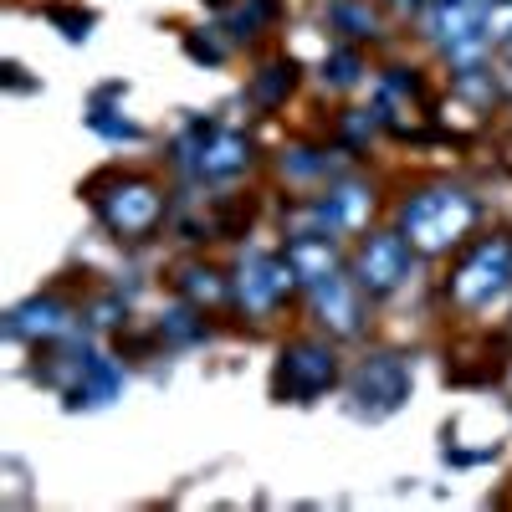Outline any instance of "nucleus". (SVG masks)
<instances>
[{
    "label": "nucleus",
    "mask_w": 512,
    "mask_h": 512,
    "mask_svg": "<svg viewBox=\"0 0 512 512\" xmlns=\"http://www.w3.org/2000/svg\"><path fill=\"white\" fill-rule=\"evenodd\" d=\"M466 226H472V200L456 190H425L400 210V231L415 251H446Z\"/></svg>",
    "instance_id": "obj_1"
},
{
    "label": "nucleus",
    "mask_w": 512,
    "mask_h": 512,
    "mask_svg": "<svg viewBox=\"0 0 512 512\" xmlns=\"http://www.w3.org/2000/svg\"><path fill=\"white\" fill-rule=\"evenodd\" d=\"M512 287V246L507 241H487L472 251V262H466L451 282L456 303L461 308H492L497 297Z\"/></svg>",
    "instance_id": "obj_2"
},
{
    "label": "nucleus",
    "mask_w": 512,
    "mask_h": 512,
    "mask_svg": "<svg viewBox=\"0 0 512 512\" xmlns=\"http://www.w3.org/2000/svg\"><path fill=\"white\" fill-rule=\"evenodd\" d=\"M405 400H410V369L400 359H369L354 374V410L359 415L384 420V415H395Z\"/></svg>",
    "instance_id": "obj_3"
},
{
    "label": "nucleus",
    "mask_w": 512,
    "mask_h": 512,
    "mask_svg": "<svg viewBox=\"0 0 512 512\" xmlns=\"http://www.w3.org/2000/svg\"><path fill=\"white\" fill-rule=\"evenodd\" d=\"M410 277V236L390 231V236H369V246L359 251V282L369 292H390Z\"/></svg>",
    "instance_id": "obj_4"
},
{
    "label": "nucleus",
    "mask_w": 512,
    "mask_h": 512,
    "mask_svg": "<svg viewBox=\"0 0 512 512\" xmlns=\"http://www.w3.org/2000/svg\"><path fill=\"white\" fill-rule=\"evenodd\" d=\"M297 282V272L287 267V256H267V251H256L246 256V267H241V303L251 313H267L277 308V297Z\"/></svg>",
    "instance_id": "obj_5"
},
{
    "label": "nucleus",
    "mask_w": 512,
    "mask_h": 512,
    "mask_svg": "<svg viewBox=\"0 0 512 512\" xmlns=\"http://www.w3.org/2000/svg\"><path fill=\"white\" fill-rule=\"evenodd\" d=\"M364 216H369V195L359 185H344V190H333L328 200H318L297 226H303V231L318 226V236H338V231H354Z\"/></svg>",
    "instance_id": "obj_6"
},
{
    "label": "nucleus",
    "mask_w": 512,
    "mask_h": 512,
    "mask_svg": "<svg viewBox=\"0 0 512 512\" xmlns=\"http://www.w3.org/2000/svg\"><path fill=\"white\" fill-rule=\"evenodd\" d=\"M103 216H108L113 231L139 236V231H149V226L159 221V195H154L149 185H123V190H113V195L103 200Z\"/></svg>",
    "instance_id": "obj_7"
},
{
    "label": "nucleus",
    "mask_w": 512,
    "mask_h": 512,
    "mask_svg": "<svg viewBox=\"0 0 512 512\" xmlns=\"http://www.w3.org/2000/svg\"><path fill=\"white\" fill-rule=\"evenodd\" d=\"M425 26H431V36L446 41V47L487 36V16H482V6H466V0H436L431 16H425Z\"/></svg>",
    "instance_id": "obj_8"
},
{
    "label": "nucleus",
    "mask_w": 512,
    "mask_h": 512,
    "mask_svg": "<svg viewBox=\"0 0 512 512\" xmlns=\"http://www.w3.org/2000/svg\"><path fill=\"white\" fill-rule=\"evenodd\" d=\"M313 303H318V313H323V323L333 333H354L359 328V292H354V282L344 272H328L313 287Z\"/></svg>",
    "instance_id": "obj_9"
},
{
    "label": "nucleus",
    "mask_w": 512,
    "mask_h": 512,
    "mask_svg": "<svg viewBox=\"0 0 512 512\" xmlns=\"http://www.w3.org/2000/svg\"><path fill=\"white\" fill-rule=\"evenodd\" d=\"M282 379H287V390L292 395H318L323 384L333 379V354L318 349V344H297L282 364Z\"/></svg>",
    "instance_id": "obj_10"
},
{
    "label": "nucleus",
    "mask_w": 512,
    "mask_h": 512,
    "mask_svg": "<svg viewBox=\"0 0 512 512\" xmlns=\"http://www.w3.org/2000/svg\"><path fill=\"white\" fill-rule=\"evenodd\" d=\"M246 159H251V149H246L241 134H210L205 149H200V159H195V169H200L205 180H231V175H241V169H246Z\"/></svg>",
    "instance_id": "obj_11"
},
{
    "label": "nucleus",
    "mask_w": 512,
    "mask_h": 512,
    "mask_svg": "<svg viewBox=\"0 0 512 512\" xmlns=\"http://www.w3.org/2000/svg\"><path fill=\"white\" fill-rule=\"evenodd\" d=\"M118 390H123V374L98 354H82V379L72 384V405H113Z\"/></svg>",
    "instance_id": "obj_12"
},
{
    "label": "nucleus",
    "mask_w": 512,
    "mask_h": 512,
    "mask_svg": "<svg viewBox=\"0 0 512 512\" xmlns=\"http://www.w3.org/2000/svg\"><path fill=\"white\" fill-rule=\"evenodd\" d=\"M287 267L297 272V282H308V287H318L328 272H338L328 236H297V241L287 246Z\"/></svg>",
    "instance_id": "obj_13"
},
{
    "label": "nucleus",
    "mask_w": 512,
    "mask_h": 512,
    "mask_svg": "<svg viewBox=\"0 0 512 512\" xmlns=\"http://www.w3.org/2000/svg\"><path fill=\"white\" fill-rule=\"evenodd\" d=\"M67 328V308L62 303H21V308H11V318H6V333L11 338H52V333H62Z\"/></svg>",
    "instance_id": "obj_14"
},
{
    "label": "nucleus",
    "mask_w": 512,
    "mask_h": 512,
    "mask_svg": "<svg viewBox=\"0 0 512 512\" xmlns=\"http://www.w3.org/2000/svg\"><path fill=\"white\" fill-rule=\"evenodd\" d=\"M502 41V36H512V0H497V6L487 11V41Z\"/></svg>",
    "instance_id": "obj_15"
},
{
    "label": "nucleus",
    "mask_w": 512,
    "mask_h": 512,
    "mask_svg": "<svg viewBox=\"0 0 512 512\" xmlns=\"http://www.w3.org/2000/svg\"><path fill=\"white\" fill-rule=\"evenodd\" d=\"M190 292L205 297V303H216V297H221V282L210 277V272H190Z\"/></svg>",
    "instance_id": "obj_16"
},
{
    "label": "nucleus",
    "mask_w": 512,
    "mask_h": 512,
    "mask_svg": "<svg viewBox=\"0 0 512 512\" xmlns=\"http://www.w3.org/2000/svg\"><path fill=\"white\" fill-rule=\"evenodd\" d=\"M323 77L338 82V88H344V82H354V57H333V62L323 67Z\"/></svg>",
    "instance_id": "obj_17"
}]
</instances>
